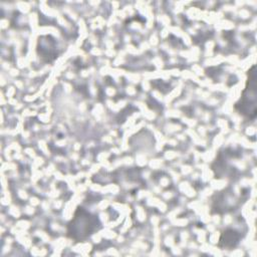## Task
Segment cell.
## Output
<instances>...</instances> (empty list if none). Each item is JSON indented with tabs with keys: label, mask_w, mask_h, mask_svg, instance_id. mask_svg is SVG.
<instances>
[{
	"label": "cell",
	"mask_w": 257,
	"mask_h": 257,
	"mask_svg": "<svg viewBox=\"0 0 257 257\" xmlns=\"http://www.w3.org/2000/svg\"><path fill=\"white\" fill-rule=\"evenodd\" d=\"M255 66H253L249 72V79L247 82V87L243 92V96L240 99V103H237V106L240 105V111L246 104H249V110L251 117L255 116L256 113V76L254 72Z\"/></svg>",
	"instance_id": "6da1fadb"
}]
</instances>
